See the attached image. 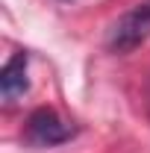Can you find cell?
Wrapping results in <instances>:
<instances>
[{"label":"cell","mask_w":150,"mask_h":153,"mask_svg":"<svg viewBox=\"0 0 150 153\" xmlns=\"http://www.w3.org/2000/svg\"><path fill=\"white\" fill-rule=\"evenodd\" d=\"M147 38H150V0H141L112 24L106 47L112 53H130Z\"/></svg>","instance_id":"obj_1"},{"label":"cell","mask_w":150,"mask_h":153,"mask_svg":"<svg viewBox=\"0 0 150 153\" xmlns=\"http://www.w3.org/2000/svg\"><path fill=\"white\" fill-rule=\"evenodd\" d=\"M0 91L6 100H18L21 94L30 91V79H27V53H15L3 65L0 71Z\"/></svg>","instance_id":"obj_3"},{"label":"cell","mask_w":150,"mask_h":153,"mask_svg":"<svg viewBox=\"0 0 150 153\" xmlns=\"http://www.w3.org/2000/svg\"><path fill=\"white\" fill-rule=\"evenodd\" d=\"M74 127L68 121H62L53 109L41 106L27 118V141L36 144V147H53V144H62L68 138H74Z\"/></svg>","instance_id":"obj_2"}]
</instances>
